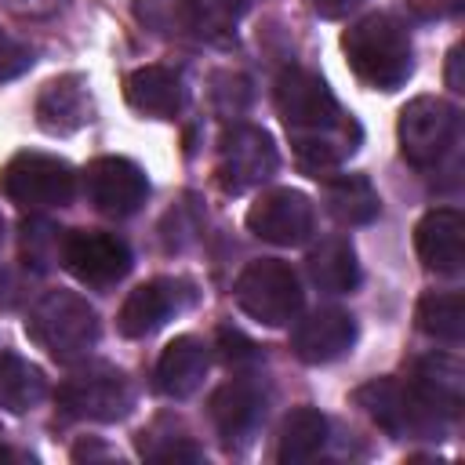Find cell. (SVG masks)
Segmentation results:
<instances>
[{"instance_id":"6da1fadb","label":"cell","mask_w":465,"mask_h":465,"mask_svg":"<svg viewBox=\"0 0 465 465\" xmlns=\"http://www.w3.org/2000/svg\"><path fill=\"white\" fill-rule=\"evenodd\" d=\"M276 109L291 134L298 163L312 174L341 163L360 145L356 120L338 105L331 87L309 69L291 65L276 76Z\"/></svg>"},{"instance_id":"7a4b0ae2","label":"cell","mask_w":465,"mask_h":465,"mask_svg":"<svg viewBox=\"0 0 465 465\" xmlns=\"http://www.w3.org/2000/svg\"><path fill=\"white\" fill-rule=\"evenodd\" d=\"M341 51L349 69L378 91H396L414 69L411 36L392 15H367L352 22L341 36Z\"/></svg>"},{"instance_id":"3957f363","label":"cell","mask_w":465,"mask_h":465,"mask_svg":"<svg viewBox=\"0 0 465 465\" xmlns=\"http://www.w3.org/2000/svg\"><path fill=\"white\" fill-rule=\"evenodd\" d=\"M25 331L54 360H80L98 341V312L73 291H47L33 305Z\"/></svg>"},{"instance_id":"277c9868","label":"cell","mask_w":465,"mask_h":465,"mask_svg":"<svg viewBox=\"0 0 465 465\" xmlns=\"http://www.w3.org/2000/svg\"><path fill=\"white\" fill-rule=\"evenodd\" d=\"M236 302L251 320L265 327H287L302 312L298 272L280 258H254L236 276Z\"/></svg>"},{"instance_id":"5b68a950","label":"cell","mask_w":465,"mask_h":465,"mask_svg":"<svg viewBox=\"0 0 465 465\" xmlns=\"http://www.w3.org/2000/svg\"><path fill=\"white\" fill-rule=\"evenodd\" d=\"M396 134L407 163H414L418 171L440 167L458 142V109L443 98L421 94L400 109Z\"/></svg>"},{"instance_id":"8992f818","label":"cell","mask_w":465,"mask_h":465,"mask_svg":"<svg viewBox=\"0 0 465 465\" xmlns=\"http://www.w3.org/2000/svg\"><path fill=\"white\" fill-rule=\"evenodd\" d=\"M58 407L69 414V418H80V421H116L131 411V381L124 378V371L109 367V363H91V367H80L73 371L58 392H54Z\"/></svg>"},{"instance_id":"52a82bcc","label":"cell","mask_w":465,"mask_h":465,"mask_svg":"<svg viewBox=\"0 0 465 465\" xmlns=\"http://www.w3.org/2000/svg\"><path fill=\"white\" fill-rule=\"evenodd\" d=\"M0 189L11 203L25 211H44V207H62L76 193V174L65 160L47 156V153H18L4 174Z\"/></svg>"},{"instance_id":"ba28073f","label":"cell","mask_w":465,"mask_h":465,"mask_svg":"<svg viewBox=\"0 0 465 465\" xmlns=\"http://www.w3.org/2000/svg\"><path fill=\"white\" fill-rule=\"evenodd\" d=\"M356 403L367 411V418L374 425H381L392 436H436L440 432V414H432L418 392L411 389V381H396V378H374L367 385L356 389Z\"/></svg>"},{"instance_id":"9c48e42d","label":"cell","mask_w":465,"mask_h":465,"mask_svg":"<svg viewBox=\"0 0 465 465\" xmlns=\"http://www.w3.org/2000/svg\"><path fill=\"white\" fill-rule=\"evenodd\" d=\"M62 265L87 287H109L127 276L131 251L120 236L98 232V229H73L62 240Z\"/></svg>"},{"instance_id":"30bf717a","label":"cell","mask_w":465,"mask_h":465,"mask_svg":"<svg viewBox=\"0 0 465 465\" xmlns=\"http://www.w3.org/2000/svg\"><path fill=\"white\" fill-rule=\"evenodd\" d=\"M276 174V145L262 127L240 124L225 131L218 149V178L229 193H243Z\"/></svg>"},{"instance_id":"8fae6325","label":"cell","mask_w":465,"mask_h":465,"mask_svg":"<svg viewBox=\"0 0 465 465\" xmlns=\"http://www.w3.org/2000/svg\"><path fill=\"white\" fill-rule=\"evenodd\" d=\"M247 229L276 247L305 243L312 232V203L298 189H269L251 203Z\"/></svg>"},{"instance_id":"7c38bea8","label":"cell","mask_w":465,"mask_h":465,"mask_svg":"<svg viewBox=\"0 0 465 465\" xmlns=\"http://www.w3.org/2000/svg\"><path fill=\"white\" fill-rule=\"evenodd\" d=\"M84 189H87V200L94 203V211H102L109 218H127L145 203L149 182L138 163H131L124 156H98L94 163H87Z\"/></svg>"},{"instance_id":"4fadbf2b","label":"cell","mask_w":465,"mask_h":465,"mask_svg":"<svg viewBox=\"0 0 465 465\" xmlns=\"http://www.w3.org/2000/svg\"><path fill=\"white\" fill-rule=\"evenodd\" d=\"M185 305H189V287L185 283H178V280H149V283L134 287L124 298L116 327L127 338H145V334L160 331Z\"/></svg>"},{"instance_id":"5bb4252c","label":"cell","mask_w":465,"mask_h":465,"mask_svg":"<svg viewBox=\"0 0 465 465\" xmlns=\"http://www.w3.org/2000/svg\"><path fill=\"white\" fill-rule=\"evenodd\" d=\"M418 258L440 276H458L465 265V218L454 207H432L414 229Z\"/></svg>"},{"instance_id":"9a60e30c","label":"cell","mask_w":465,"mask_h":465,"mask_svg":"<svg viewBox=\"0 0 465 465\" xmlns=\"http://www.w3.org/2000/svg\"><path fill=\"white\" fill-rule=\"evenodd\" d=\"M262 418H265V389L251 378H232L211 396V421L229 447L247 443L262 425Z\"/></svg>"},{"instance_id":"2e32d148","label":"cell","mask_w":465,"mask_h":465,"mask_svg":"<svg viewBox=\"0 0 465 465\" xmlns=\"http://www.w3.org/2000/svg\"><path fill=\"white\" fill-rule=\"evenodd\" d=\"M356 341V320L345 309H316L291 331V349L305 363H331Z\"/></svg>"},{"instance_id":"e0dca14e","label":"cell","mask_w":465,"mask_h":465,"mask_svg":"<svg viewBox=\"0 0 465 465\" xmlns=\"http://www.w3.org/2000/svg\"><path fill=\"white\" fill-rule=\"evenodd\" d=\"M211 367V352L200 338L182 334L167 341V349L156 360V389L171 400H185L203 385V374Z\"/></svg>"},{"instance_id":"ac0fdd59","label":"cell","mask_w":465,"mask_h":465,"mask_svg":"<svg viewBox=\"0 0 465 465\" xmlns=\"http://www.w3.org/2000/svg\"><path fill=\"white\" fill-rule=\"evenodd\" d=\"M91 116H94V102H91L84 76H58L36 98V120L44 131L69 134V131L91 124Z\"/></svg>"},{"instance_id":"d6986e66","label":"cell","mask_w":465,"mask_h":465,"mask_svg":"<svg viewBox=\"0 0 465 465\" xmlns=\"http://www.w3.org/2000/svg\"><path fill=\"white\" fill-rule=\"evenodd\" d=\"M411 389L418 392V400L440 414V418H454L461 411V396H465V374H461V363L450 360V356H425L418 360L414 367V378H411Z\"/></svg>"},{"instance_id":"ffe728a7","label":"cell","mask_w":465,"mask_h":465,"mask_svg":"<svg viewBox=\"0 0 465 465\" xmlns=\"http://www.w3.org/2000/svg\"><path fill=\"white\" fill-rule=\"evenodd\" d=\"M124 91H127L131 109H138L145 116H163V120L174 116L182 109V98H185L178 73L167 69V65H142V69H134L127 76Z\"/></svg>"},{"instance_id":"44dd1931","label":"cell","mask_w":465,"mask_h":465,"mask_svg":"<svg viewBox=\"0 0 465 465\" xmlns=\"http://www.w3.org/2000/svg\"><path fill=\"white\" fill-rule=\"evenodd\" d=\"M309 280L327 294H349L360 283V262L345 236H323L305 258Z\"/></svg>"},{"instance_id":"7402d4cb","label":"cell","mask_w":465,"mask_h":465,"mask_svg":"<svg viewBox=\"0 0 465 465\" xmlns=\"http://www.w3.org/2000/svg\"><path fill=\"white\" fill-rule=\"evenodd\" d=\"M323 200H327V211L341 225H367L381 211L378 189L363 174H334L327 182V189H323Z\"/></svg>"},{"instance_id":"603a6c76","label":"cell","mask_w":465,"mask_h":465,"mask_svg":"<svg viewBox=\"0 0 465 465\" xmlns=\"http://www.w3.org/2000/svg\"><path fill=\"white\" fill-rule=\"evenodd\" d=\"M323 443H327V418L316 407H294L280 425L276 458L283 465H298V461L316 458Z\"/></svg>"},{"instance_id":"cb8c5ba5","label":"cell","mask_w":465,"mask_h":465,"mask_svg":"<svg viewBox=\"0 0 465 465\" xmlns=\"http://www.w3.org/2000/svg\"><path fill=\"white\" fill-rule=\"evenodd\" d=\"M44 396H47V378L40 374V367H33L15 352H0V407H7L11 414H25Z\"/></svg>"},{"instance_id":"d4e9b609","label":"cell","mask_w":465,"mask_h":465,"mask_svg":"<svg viewBox=\"0 0 465 465\" xmlns=\"http://www.w3.org/2000/svg\"><path fill=\"white\" fill-rule=\"evenodd\" d=\"M251 7L254 0H178L174 15L185 29H193L203 40H229L236 18Z\"/></svg>"},{"instance_id":"484cf974","label":"cell","mask_w":465,"mask_h":465,"mask_svg":"<svg viewBox=\"0 0 465 465\" xmlns=\"http://www.w3.org/2000/svg\"><path fill=\"white\" fill-rule=\"evenodd\" d=\"M418 331L440 341H461L465 334V298L458 291H429L414 309Z\"/></svg>"},{"instance_id":"4316f807","label":"cell","mask_w":465,"mask_h":465,"mask_svg":"<svg viewBox=\"0 0 465 465\" xmlns=\"http://www.w3.org/2000/svg\"><path fill=\"white\" fill-rule=\"evenodd\" d=\"M29 62H33L29 47L18 44L11 33L0 29V80H15V76H22V73L29 69Z\"/></svg>"},{"instance_id":"83f0119b","label":"cell","mask_w":465,"mask_h":465,"mask_svg":"<svg viewBox=\"0 0 465 465\" xmlns=\"http://www.w3.org/2000/svg\"><path fill=\"white\" fill-rule=\"evenodd\" d=\"M218 349H222V360H225V363L258 360V345H254L251 338H243L240 331H232V327H222V331H218Z\"/></svg>"},{"instance_id":"f1b7e54d","label":"cell","mask_w":465,"mask_h":465,"mask_svg":"<svg viewBox=\"0 0 465 465\" xmlns=\"http://www.w3.org/2000/svg\"><path fill=\"white\" fill-rule=\"evenodd\" d=\"M360 0H312V11L320 18H345Z\"/></svg>"},{"instance_id":"f546056e","label":"cell","mask_w":465,"mask_h":465,"mask_svg":"<svg viewBox=\"0 0 465 465\" xmlns=\"http://www.w3.org/2000/svg\"><path fill=\"white\" fill-rule=\"evenodd\" d=\"M458 62H461V51L454 47V51L447 54V87H454V91H461V76H458Z\"/></svg>"},{"instance_id":"4dcf8cb0","label":"cell","mask_w":465,"mask_h":465,"mask_svg":"<svg viewBox=\"0 0 465 465\" xmlns=\"http://www.w3.org/2000/svg\"><path fill=\"white\" fill-rule=\"evenodd\" d=\"M62 0H22V11H36V15H44V11H51V7H58Z\"/></svg>"},{"instance_id":"1f68e13d","label":"cell","mask_w":465,"mask_h":465,"mask_svg":"<svg viewBox=\"0 0 465 465\" xmlns=\"http://www.w3.org/2000/svg\"><path fill=\"white\" fill-rule=\"evenodd\" d=\"M0 236H4V222H0Z\"/></svg>"}]
</instances>
